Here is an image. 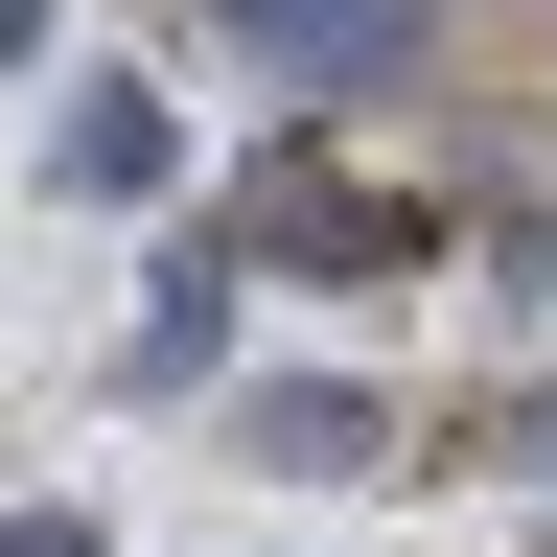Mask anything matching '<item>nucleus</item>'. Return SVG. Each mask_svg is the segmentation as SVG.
<instances>
[{
    "label": "nucleus",
    "mask_w": 557,
    "mask_h": 557,
    "mask_svg": "<svg viewBox=\"0 0 557 557\" xmlns=\"http://www.w3.org/2000/svg\"><path fill=\"white\" fill-rule=\"evenodd\" d=\"M233 256H302V278H418V209H395L372 163H325V139H256Z\"/></svg>",
    "instance_id": "f257e3e1"
},
{
    "label": "nucleus",
    "mask_w": 557,
    "mask_h": 557,
    "mask_svg": "<svg viewBox=\"0 0 557 557\" xmlns=\"http://www.w3.org/2000/svg\"><path fill=\"white\" fill-rule=\"evenodd\" d=\"M163 163H186V116H163V94H70V186H94V209H139Z\"/></svg>",
    "instance_id": "f03ea898"
},
{
    "label": "nucleus",
    "mask_w": 557,
    "mask_h": 557,
    "mask_svg": "<svg viewBox=\"0 0 557 557\" xmlns=\"http://www.w3.org/2000/svg\"><path fill=\"white\" fill-rule=\"evenodd\" d=\"M233 24H256V47H278V70H372V47H395V24H418V0H233Z\"/></svg>",
    "instance_id": "7ed1b4c3"
},
{
    "label": "nucleus",
    "mask_w": 557,
    "mask_h": 557,
    "mask_svg": "<svg viewBox=\"0 0 557 557\" xmlns=\"http://www.w3.org/2000/svg\"><path fill=\"white\" fill-rule=\"evenodd\" d=\"M256 442H278V465H372V395H325V372H302V395H256Z\"/></svg>",
    "instance_id": "20e7f679"
},
{
    "label": "nucleus",
    "mask_w": 557,
    "mask_h": 557,
    "mask_svg": "<svg viewBox=\"0 0 557 557\" xmlns=\"http://www.w3.org/2000/svg\"><path fill=\"white\" fill-rule=\"evenodd\" d=\"M0 557H94V511H0Z\"/></svg>",
    "instance_id": "39448f33"
},
{
    "label": "nucleus",
    "mask_w": 557,
    "mask_h": 557,
    "mask_svg": "<svg viewBox=\"0 0 557 557\" xmlns=\"http://www.w3.org/2000/svg\"><path fill=\"white\" fill-rule=\"evenodd\" d=\"M511 278H534V302H557V209H534V233H511Z\"/></svg>",
    "instance_id": "423d86ee"
},
{
    "label": "nucleus",
    "mask_w": 557,
    "mask_h": 557,
    "mask_svg": "<svg viewBox=\"0 0 557 557\" xmlns=\"http://www.w3.org/2000/svg\"><path fill=\"white\" fill-rule=\"evenodd\" d=\"M0 47H47V0H0Z\"/></svg>",
    "instance_id": "0eeeda50"
},
{
    "label": "nucleus",
    "mask_w": 557,
    "mask_h": 557,
    "mask_svg": "<svg viewBox=\"0 0 557 557\" xmlns=\"http://www.w3.org/2000/svg\"><path fill=\"white\" fill-rule=\"evenodd\" d=\"M534 465H557V418H534Z\"/></svg>",
    "instance_id": "6e6552de"
}]
</instances>
